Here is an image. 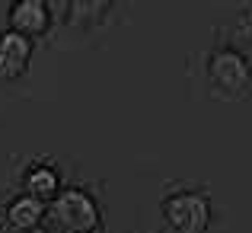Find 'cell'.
<instances>
[{"label": "cell", "instance_id": "cell-2", "mask_svg": "<svg viewBox=\"0 0 252 233\" xmlns=\"http://www.w3.org/2000/svg\"><path fill=\"white\" fill-rule=\"evenodd\" d=\"M99 204L80 185L61 189V195L55 201H48V227L61 233H96L99 230Z\"/></svg>", "mask_w": 252, "mask_h": 233}, {"label": "cell", "instance_id": "cell-4", "mask_svg": "<svg viewBox=\"0 0 252 233\" xmlns=\"http://www.w3.org/2000/svg\"><path fill=\"white\" fill-rule=\"evenodd\" d=\"M6 23H10L13 32H19L26 38H45L51 32L55 16H51L48 0H16L6 10Z\"/></svg>", "mask_w": 252, "mask_h": 233}, {"label": "cell", "instance_id": "cell-7", "mask_svg": "<svg viewBox=\"0 0 252 233\" xmlns=\"http://www.w3.org/2000/svg\"><path fill=\"white\" fill-rule=\"evenodd\" d=\"M45 221H48V204L42 198H32L23 192V195L10 198V204H6V224L19 233H29V230L42 227Z\"/></svg>", "mask_w": 252, "mask_h": 233}, {"label": "cell", "instance_id": "cell-6", "mask_svg": "<svg viewBox=\"0 0 252 233\" xmlns=\"http://www.w3.org/2000/svg\"><path fill=\"white\" fill-rule=\"evenodd\" d=\"M23 192L32 198H42L45 204L55 201L61 195V172L48 163V160H38V163H29L23 172Z\"/></svg>", "mask_w": 252, "mask_h": 233}, {"label": "cell", "instance_id": "cell-5", "mask_svg": "<svg viewBox=\"0 0 252 233\" xmlns=\"http://www.w3.org/2000/svg\"><path fill=\"white\" fill-rule=\"evenodd\" d=\"M32 38L19 35V32L6 29L0 32V80H19L29 70V61H32Z\"/></svg>", "mask_w": 252, "mask_h": 233}, {"label": "cell", "instance_id": "cell-8", "mask_svg": "<svg viewBox=\"0 0 252 233\" xmlns=\"http://www.w3.org/2000/svg\"><path fill=\"white\" fill-rule=\"evenodd\" d=\"M236 38L252 48V10H243L240 16H236Z\"/></svg>", "mask_w": 252, "mask_h": 233}, {"label": "cell", "instance_id": "cell-9", "mask_svg": "<svg viewBox=\"0 0 252 233\" xmlns=\"http://www.w3.org/2000/svg\"><path fill=\"white\" fill-rule=\"evenodd\" d=\"M29 233H61V230H55V227H35V230H29Z\"/></svg>", "mask_w": 252, "mask_h": 233}, {"label": "cell", "instance_id": "cell-1", "mask_svg": "<svg viewBox=\"0 0 252 233\" xmlns=\"http://www.w3.org/2000/svg\"><path fill=\"white\" fill-rule=\"evenodd\" d=\"M204 77L211 90L223 99H249L252 96V64L240 48L220 45L204 61Z\"/></svg>", "mask_w": 252, "mask_h": 233}, {"label": "cell", "instance_id": "cell-3", "mask_svg": "<svg viewBox=\"0 0 252 233\" xmlns=\"http://www.w3.org/2000/svg\"><path fill=\"white\" fill-rule=\"evenodd\" d=\"M160 211H163L166 227H172L176 233H208L211 217H214L208 192H198V189L169 192V195L163 198Z\"/></svg>", "mask_w": 252, "mask_h": 233}]
</instances>
